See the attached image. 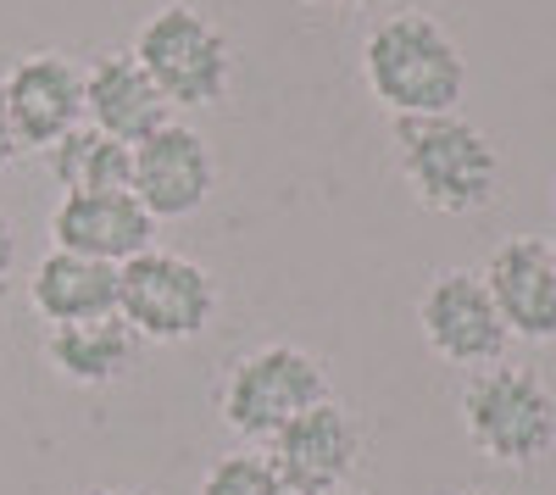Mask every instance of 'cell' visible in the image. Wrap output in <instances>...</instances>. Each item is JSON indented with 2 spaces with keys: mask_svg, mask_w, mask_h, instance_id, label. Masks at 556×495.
<instances>
[{
  "mask_svg": "<svg viewBox=\"0 0 556 495\" xmlns=\"http://www.w3.org/2000/svg\"><path fill=\"white\" fill-rule=\"evenodd\" d=\"M362 84L390 117H440L468 89V56L429 12H390L362 39Z\"/></svg>",
  "mask_w": 556,
  "mask_h": 495,
  "instance_id": "obj_1",
  "label": "cell"
},
{
  "mask_svg": "<svg viewBox=\"0 0 556 495\" xmlns=\"http://www.w3.org/2000/svg\"><path fill=\"white\" fill-rule=\"evenodd\" d=\"M395 167L417 206L440 217H473L501 195V151L462 112L395 117Z\"/></svg>",
  "mask_w": 556,
  "mask_h": 495,
  "instance_id": "obj_2",
  "label": "cell"
},
{
  "mask_svg": "<svg viewBox=\"0 0 556 495\" xmlns=\"http://www.w3.org/2000/svg\"><path fill=\"white\" fill-rule=\"evenodd\" d=\"M462 429L495 468H534L556 445V395L534 368H479L462 390Z\"/></svg>",
  "mask_w": 556,
  "mask_h": 495,
  "instance_id": "obj_3",
  "label": "cell"
},
{
  "mask_svg": "<svg viewBox=\"0 0 556 495\" xmlns=\"http://www.w3.org/2000/svg\"><path fill=\"white\" fill-rule=\"evenodd\" d=\"M134 56L162 89V101L184 112L217 106L228 96V84H235V45H228V34L201 7H184V0L156 7L139 23Z\"/></svg>",
  "mask_w": 556,
  "mask_h": 495,
  "instance_id": "obj_4",
  "label": "cell"
},
{
  "mask_svg": "<svg viewBox=\"0 0 556 495\" xmlns=\"http://www.w3.org/2000/svg\"><path fill=\"white\" fill-rule=\"evenodd\" d=\"M317 401H329L323 356L290 340H273V345L235 356V368L223 373V390H217V418L240 440H273L290 418L317 407Z\"/></svg>",
  "mask_w": 556,
  "mask_h": 495,
  "instance_id": "obj_5",
  "label": "cell"
},
{
  "mask_svg": "<svg viewBox=\"0 0 556 495\" xmlns=\"http://www.w3.org/2000/svg\"><path fill=\"white\" fill-rule=\"evenodd\" d=\"M117 318L139 334V345L201 340L217 318V284L201 262L151 245L117 267Z\"/></svg>",
  "mask_w": 556,
  "mask_h": 495,
  "instance_id": "obj_6",
  "label": "cell"
},
{
  "mask_svg": "<svg viewBox=\"0 0 556 495\" xmlns=\"http://www.w3.org/2000/svg\"><path fill=\"white\" fill-rule=\"evenodd\" d=\"M417 329H424L440 363L473 368V373L495 368L506 340H513L484 290V274H473V267H445V274H434L424 284V295H417Z\"/></svg>",
  "mask_w": 556,
  "mask_h": 495,
  "instance_id": "obj_7",
  "label": "cell"
},
{
  "mask_svg": "<svg viewBox=\"0 0 556 495\" xmlns=\"http://www.w3.org/2000/svg\"><path fill=\"white\" fill-rule=\"evenodd\" d=\"M267 457L290 479L295 495H334L362 462V423L329 395L278 429L267 440Z\"/></svg>",
  "mask_w": 556,
  "mask_h": 495,
  "instance_id": "obj_8",
  "label": "cell"
},
{
  "mask_svg": "<svg viewBox=\"0 0 556 495\" xmlns=\"http://www.w3.org/2000/svg\"><path fill=\"white\" fill-rule=\"evenodd\" d=\"M212 185H217V162H212V145H206L201 128L167 123V128L151 134V140L134 145L128 190L156 223L162 217H195L206 206Z\"/></svg>",
  "mask_w": 556,
  "mask_h": 495,
  "instance_id": "obj_9",
  "label": "cell"
},
{
  "mask_svg": "<svg viewBox=\"0 0 556 495\" xmlns=\"http://www.w3.org/2000/svg\"><path fill=\"white\" fill-rule=\"evenodd\" d=\"M484 290L513 340H556V251L540 234L501 240L484 262Z\"/></svg>",
  "mask_w": 556,
  "mask_h": 495,
  "instance_id": "obj_10",
  "label": "cell"
},
{
  "mask_svg": "<svg viewBox=\"0 0 556 495\" xmlns=\"http://www.w3.org/2000/svg\"><path fill=\"white\" fill-rule=\"evenodd\" d=\"M156 234V217L134 201V190H96V195H62L51 212V240L56 251L89 256V262H106L123 267L139 251H151Z\"/></svg>",
  "mask_w": 556,
  "mask_h": 495,
  "instance_id": "obj_11",
  "label": "cell"
},
{
  "mask_svg": "<svg viewBox=\"0 0 556 495\" xmlns=\"http://www.w3.org/2000/svg\"><path fill=\"white\" fill-rule=\"evenodd\" d=\"M7 106L28 151H51L84 123V67L62 51H34L7 78Z\"/></svg>",
  "mask_w": 556,
  "mask_h": 495,
  "instance_id": "obj_12",
  "label": "cell"
},
{
  "mask_svg": "<svg viewBox=\"0 0 556 495\" xmlns=\"http://www.w3.org/2000/svg\"><path fill=\"white\" fill-rule=\"evenodd\" d=\"M84 123L123 145H139L173 123V106L162 101V89L151 84L134 51H101L84 67Z\"/></svg>",
  "mask_w": 556,
  "mask_h": 495,
  "instance_id": "obj_13",
  "label": "cell"
},
{
  "mask_svg": "<svg viewBox=\"0 0 556 495\" xmlns=\"http://www.w3.org/2000/svg\"><path fill=\"white\" fill-rule=\"evenodd\" d=\"M28 306L51 329L117 318V267L73 251H45L28 274Z\"/></svg>",
  "mask_w": 556,
  "mask_h": 495,
  "instance_id": "obj_14",
  "label": "cell"
},
{
  "mask_svg": "<svg viewBox=\"0 0 556 495\" xmlns=\"http://www.w3.org/2000/svg\"><path fill=\"white\" fill-rule=\"evenodd\" d=\"M134 356H139V334L123 318L67 323V329L45 334V363H51L67 384H84V390H106V384L128 379Z\"/></svg>",
  "mask_w": 556,
  "mask_h": 495,
  "instance_id": "obj_15",
  "label": "cell"
},
{
  "mask_svg": "<svg viewBox=\"0 0 556 495\" xmlns=\"http://www.w3.org/2000/svg\"><path fill=\"white\" fill-rule=\"evenodd\" d=\"M51 178L62 185V195H96V190H128L134 178V145L112 140V134L78 123L67 140H56L45 151Z\"/></svg>",
  "mask_w": 556,
  "mask_h": 495,
  "instance_id": "obj_16",
  "label": "cell"
},
{
  "mask_svg": "<svg viewBox=\"0 0 556 495\" xmlns=\"http://www.w3.org/2000/svg\"><path fill=\"white\" fill-rule=\"evenodd\" d=\"M201 495H295L290 479L273 468L267 452H251V445H240V452H223L206 473H201Z\"/></svg>",
  "mask_w": 556,
  "mask_h": 495,
  "instance_id": "obj_17",
  "label": "cell"
},
{
  "mask_svg": "<svg viewBox=\"0 0 556 495\" xmlns=\"http://www.w3.org/2000/svg\"><path fill=\"white\" fill-rule=\"evenodd\" d=\"M23 156H28V145H23L17 117H12V106H7V84H0V173H12Z\"/></svg>",
  "mask_w": 556,
  "mask_h": 495,
  "instance_id": "obj_18",
  "label": "cell"
},
{
  "mask_svg": "<svg viewBox=\"0 0 556 495\" xmlns=\"http://www.w3.org/2000/svg\"><path fill=\"white\" fill-rule=\"evenodd\" d=\"M12 279H17V229H12V217L0 212V295H7Z\"/></svg>",
  "mask_w": 556,
  "mask_h": 495,
  "instance_id": "obj_19",
  "label": "cell"
},
{
  "mask_svg": "<svg viewBox=\"0 0 556 495\" xmlns=\"http://www.w3.org/2000/svg\"><path fill=\"white\" fill-rule=\"evenodd\" d=\"M334 7H390V0H334Z\"/></svg>",
  "mask_w": 556,
  "mask_h": 495,
  "instance_id": "obj_20",
  "label": "cell"
},
{
  "mask_svg": "<svg viewBox=\"0 0 556 495\" xmlns=\"http://www.w3.org/2000/svg\"><path fill=\"white\" fill-rule=\"evenodd\" d=\"M84 495H139V490H84Z\"/></svg>",
  "mask_w": 556,
  "mask_h": 495,
  "instance_id": "obj_21",
  "label": "cell"
},
{
  "mask_svg": "<svg viewBox=\"0 0 556 495\" xmlns=\"http://www.w3.org/2000/svg\"><path fill=\"white\" fill-rule=\"evenodd\" d=\"M462 495H495V490H462Z\"/></svg>",
  "mask_w": 556,
  "mask_h": 495,
  "instance_id": "obj_22",
  "label": "cell"
},
{
  "mask_svg": "<svg viewBox=\"0 0 556 495\" xmlns=\"http://www.w3.org/2000/svg\"><path fill=\"white\" fill-rule=\"evenodd\" d=\"M334 495H356V490H334Z\"/></svg>",
  "mask_w": 556,
  "mask_h": 495,
  "instance_id": "obj_23",
  "label": "cell"
},
{
  "mask_svg": "<svg viewBox=\"0 0 556 495\" xmlns=\"http://www.w3.org/2000/svg\"><path fill=\"white\" fill-rule=\"evenodd\" d=\"M551 251H556V245H551Z\"/></svg>",
  "mask_w": 556,
  "mask_h": 495,
  "instance_id": "obj_24",
  "label": "cell"
},
{
  "mask_svg": "<svg viewBox=\"0 0 556 495\" xmlns=\"http://www.w3.org/2000/svg\"><path fill=\"white\" fill-rule=\"evenodd\" d=\"M551 190H556V185H551Z\"/></svg>",
  "mask_w": 556,
  "mask_h": 495,
  "instance_id": "obj_25",
  "label": "cell"
}]
</instances>
